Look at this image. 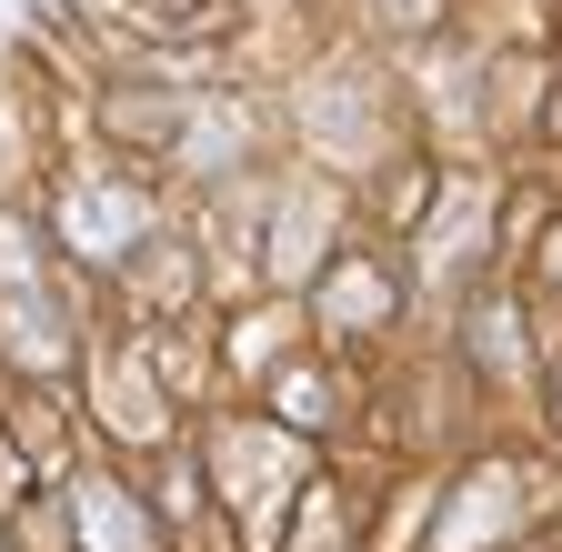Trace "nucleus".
<instances>
[{
	"label": "nucleus",
	"mask_w": 562,
	"mask_h": 552,
	"mask_svg": "<svg viewBox=\"0 0 562 552\" xmlns=\"http://www.w3.org/2000/svg\"><path fill=\"white\" fill-rule=\"evenodd\" d=\"M140 222H151V201H140V191H70V212H60L70 251H111V241H140Z\"/></svg>",
	"instance_id": "f257e3e1"
},
{
	"label": "nucleus",
	"mask_w": 562,
	"mask_h": 552,
	"mask_svg": "<svg viewBox=\"0 0 562 552\" xmlns=\"http://www.w3.org/2000/svg\"><path fill=\"white\" fill-rule=\"evenodd\" d=\"M70 522H81V542H91V552H151L140 512L111 493V482H70Z\"/></svg>",
	"instance_id": "f03ea898"
},
{
	"label": "nucleus",
	"mask_w": 562,
	"mask_h": 552,
	"mask_svg": "<svg viewBox=\"0 0 562 552\" xmlns=\"http://www.w3.org/2000/svg\"><path fill=\"white\" fill-rule=\"evenodd\" d=\"M131 21L151 41H222L232 31V0H131Z\"/></svg>",
	"instance_id": "7ed1b4c3"
},
{
	"label": "nucleus",
	"mask_w": 562,
	"mask_h": 552,
	"mask_svg": "<svg viewBox=\"0 0 562 552\" xmlns=\"http://www.w3.org/2000/svg\"><path fill=\"white\" fill-rule=\"evenodd\" d=\"M322 312H341V322H382V312H392V292L372 282L362 261H351V271H331V282H322Z\"/></svg>",
	"instance_id": "20e7f679"
},
{
	"label": "nucleus",
	"mask_w": 562,
	"mask_h": 552,
	"mask_svg": "<svg viewBox=\"0 0 562 552\" xmlns=\"http://www.w3.org/2000/svg\"><path fill=\"white\" fill-rule=\"evenodd\" d=\"M322 412H331V382H312V372H292V382H281V423H322Z\"/></svg>",
	"instance_id": "39448f33"
},
{
	"label": "nucleus",
	"mask_w": 562,
	"mask_h": 552,
	"mask_svg": "<svg viewBox=\"0 0 562 552\" xmlns=\"http://www.w3.org/2000/svg\"><path fill=\"white\" fill-rule=\"evenodd\" d=\"M312 261V201H292V222H281V271Z\"/></svg>",
	"instance_id": "423d86ee"
},
{
	"label": "nucleus",
	"mask_w": 562,
	"mask_h": 552,
	"mask_svg": "<svg viewBox=\"0 0 562 552\" xmlns=\"http://www.w3.org/2000/svg\"><path fill=\"white\" fill-rule=\"evenodd\" d=\"M382 21H392V31H432L442 0H382Z\"/></svg>",
	"instance_id": "0eeeda50"
}]
</instances>
